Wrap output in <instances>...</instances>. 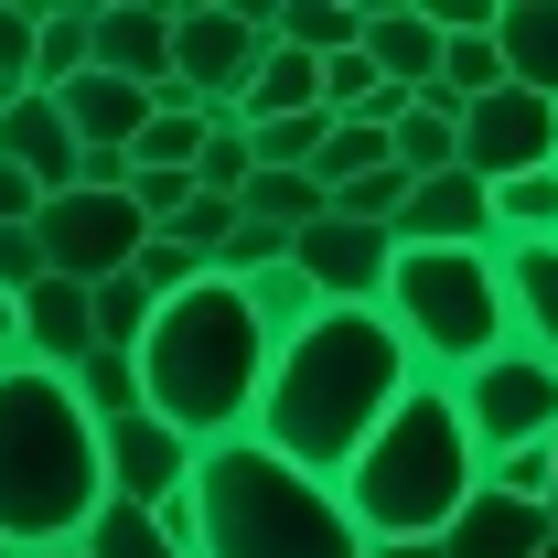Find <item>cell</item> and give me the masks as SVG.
<instances>
[{"label":"cell","mask_w":558,"mask_h":558,"mask_svg":"<svg viewBox=\"0 0 558 558\" xmlns=\"http://www.w3.org/2000/svg\"><path fill=\"white\" fill-rule=\"evenodd\" d=\"M548 462H558V440H548ZM548 526H558V484H548Z\"/></svg>","instance_id":"cell-42"},{"label":"cell","mask_w":558,"mask_h":558,"mask_svg":"<svg viewBox=\"0 0 558 558\" xmlns=\"http://www.w3.org/2000/svg\"><path fill=\"white\" fill-rule=\"evenodd\" d=\"M33 558H86V548H33Z\"/></svg>","instance_id":"cell-43"},{"label":"cell","mask_w":558,"mask_h":558,"mask_svg":"<svg viewBox=\"0 0 558 558\" xmlns=\"http://www.w3.org/2000/svg\"><path fill=\"white\" fill-rule=\"evenodd\" d=\"M537 558H558V537H548V548H537Z\"/></svg>","instance_id":"cell-44"},{"label":"cell","mask_w":558,"mask_h":558,"mask_svg":"<svg viewBox=\"0 0 558 558\" xmlns=\"http://www.w3.org/2000/svg\"><path fill=\"white\" fill-rule=\"evenodd\" d=\"M247 172H258V150H247V119H205L194 194H205V205H236V194H247Z\"/></svg>","instance_id":"cell-30"},{"label":"cell","mask_w":558,"mask_h":558,"mask_svg":"<svg viewBox=\"0 0 558 558\" xmlns=\"http://www.w3.org/2000/svg\"><path fill=\"white\" fill-rule=\"evenodd\" d=\"M312 108H323V65L290 54V44H269V65L247 75V108L236 119H312Z\"/></svg>","instance_id":"cell-26"},{"label":"cell","mask_w":558,"mask_h":558,"mask_svg":"<svg viewBox=\"0 0 558 558\" xmlns=\"http://www.w3.org/2000/svg\"><path fill=\"white\" fill-rule=\"evenodd\" d=\"M65 387H75V409L97 418V429H108V418H130V409H140V365H130V354H108V344L86 354V365H75Z\"/></svg>","instance_id":"cell-33"},{"label":"cell","mask_w":558,"mask_h":558,"mask_svg":"<svg viewBox=\"0 0 558 558\" xmlns=\"http://www.w3.org/2000/svg\"><path fill=\"white\" fill-rule=\"evenodd\" d=\"M33 215H44V194H33V183L0 161V226H33Z\"/></svg>","instance_id":"cell-39"},{"label":"cell","mask_w":558,"mask_h":558,"mask_svg":"<svg viewBox=\"0 0 558 558\" xmlns=\"http://www.w3.org/2000/svg\"><path fill=\"white\" fill-rule=\"evenodd\" d=\"M0 558H11V548H0Z\"/></svg>","instance_id":"cell-45"},{"label":"cell","mask_w":558,"mask_h":558,"mask_svg":"<svg viewBox=\"0 0 558 558\" xmlns=\"http://www.w3.org/2000/svg\"><path fill=\"white\" fill-rule=\"evenodd\" d=\"M387 161H398L409 183L451 172V161H462V108H451V97H409V119L387 130Z\"/></svg>","instance_id":"cell-23"},{"label":"cell","mask_w":558,"mask_h":558,"mask_svg":"<svg viewBox=\"0 0 558 558\" xmlns=\"http://www.w3.org/2000/svg\"><path fill=\"white\" fill-rule=\"evenodd\" d=\"M0 161H11L44 205L86 183V150H75V130H65V108H54V97H11V108H0Z\"/></svg>","instance_id":"cell-15"},{"label":"cell","mask_w":558,"mask_h":558,"mask_svg":"<svg viewBox=\"0 0 558 558\" xmlns=\"http://www.w3.org/2000/svg\"><path fill=\"white\" fill-rule=\"evenodd\" d=\"M247 312H258V333H269V354H279L290 333H301V323H323V290H312V279L279 258V269H258V279H247Z\"/></svg>","instance_id":"cell-29"},{"label":"cell","mask_w":558,"mask_h":558,"mask_svg":"<svg viewBox=\"0 0 558 558\" xmlns=\"http://www.w3.org/2000/svg\"><path fill=\"white\" fill-rule=\"evenodd\" d=\"M398 247H494V183H473L462 161L429 172V183H409V205H398Z\"/></svg>","instance_id":"cell-14"},{"label":"cell","mask_w":558,"mask_h":558,"mask_svg":"<svg viewBox=\"0 0 558 558\" xmlns=\"http://www.w3.org/2000/svg\"><path fill=\"white\" fill-rule=\"evenodd\" d=\"M194 150H205V108L194 97H161L150 130L130 140V172H194Z\"/></svg>","instance_id":"cell-28"},{"label":"cell","mask_w":558,"mask_h":558,"mask_svg":"<svg viewBox=\"0 0 558 558\" xmlns=\"http://www.w3.org/2000/svg\"><path fill=\"white\" fill-rule=\"evenodd\" d=\"M387 333L409 344V365L429 387L473 376L484 354L515 344V312H505V258L494 247H398L387 269Z\"/></svg>","instance_id":"cell-6"},{"label":"cell","mask_w":558,"mask_h":558,"mask_svg":"<svg viewBox=\"0 0 558 558\" xmlns=\"http://www.w3.org/2000/svg\"><path fill=\"white\" fill-rule=\"evenodd\" d=\"M97 473H108V505H161V494L194 484V440L161 429L150 409H130V418L97 429Z\"/></svg>","instance_id":"cell-12"},{"label":"cell","mask_w":558,"mask_h":558,"mask_svg":"<svg viewBox=\"0 0 558 558\" xmlns=\"http://www.w3.org/2000/svg\"><path fill=\"white\" fill-rule=\"evenodd\" d=\"M194 505H205L194 558H365L344 494L301 462H279V451H258L247 429L194 451Z\"/></svg>","instance_id":"cell-5"},{"label":"cell","mask_w":558,"mask_h":558,"mask_svg":"<svg viewBox=\"0 0 558 558\" xmlns=\"http://www.w3.org/2000/svg\"><path fill=\"white\" fill-rule=\"evenodd\" d=\"M269 22H279V44L312 54V65H333V54L365 44V0H269Z\"/></svg>","instance_id":"cell-24"},{"label":"cell","mask_w":558,"mask_h":558,"mask_svg":"<svg viewBox=\"0 0 558 558\" xmlns=\"http://www.w3.org/2000/svg\"><path fill=\"white\" fill-rule=\"evenodd\" d=\"M451 409H462V429H473V451H526V440H558V365L526 344L484 354L473 376H451Z\"/></svg>","instance_id":"cell-8"},{"label":"cell","mask_w":558,"mask_h":558,"mask_svg":"<svg viewBox=\"0 0 558 558\" xmlns=\"http://www.w3.org/2000/svg\"><path fill=\"white\" fill-rule=\"evenodd\" d=\"M290 269L323 290V312H376V301H387V269H398V236H387V226L323 215V226L290 236Z\"/></svg>","instance_id":"cell-11"},{"label":"cell","mask_w":558,"mask_h":558,"mask_svg":"<svg viewBox=\"0 0 558 558\" xmlns=\"http://www.w3.org/2000/svg\"><path fill=\"white\" fill-rule=\"evenodd\" d=\"M236 215L247 226H279V236H301V226H323V183L312 172H247V194H236Z\"/></svg>","instance_id":"cell-27"},{"label":"cell","mask_w":558,"mask_h":558,"mask_svg":"<svg viewBox=\"0 0 558 558\" xmlns=\"http://www.w3.org/2000/svg\"><path fill=\"white\" fill-rule=\"evenodd\" d=\"M558 526L548 505H515V494H473L451 526H440V558H537Z\"/></svg>","instance_id":"cell-19"},{"label":"cell","mask_w":558,"mask_h":558,"mask_svg":"<svg viewBox=\"0 0 558 558\" xmlns=\"http://www.w3.org/2000/svg\"><path fill=\"white\" fill-rule=\"evenodd\" d=\"M365 558H440V548H365Z\"/></svg>","instance_id":"cell-41"},{"label":"cell","mask_w":558,"mask_h":558,"mask_svg":"<svg viewBox=\"0 0 558 558\" xmlns=\"http://www.w3.org/2000/svg\"><path fill=\"white\" fill-rule=\"evenodd\" d=\"M75 548H86V558H183L172 537H161V515H150V505H97Z\"/></svg>","instance_id":"cell-31"},{"label":"cell","mask_w":558,"mask_h":558,"mask_svg":"<svg viewBox=\"0 0 558 558\" xmlns=\"http://www.w3.org/2000/svg\"><path fill=\"white\" fill-rule=\"evenodd\" d=\"M0 365H22V301H0Z\"/></svg>","instance_id":"cell-40"},{"label":"cell","mask_w":558,"mask_h":558,"mask_svg":"<svg viewBox=\"0 0 558 558\" xmlns=\"http://www.w3.org/2000/svg\"><path fill=\"white\" fill-rule=\"evenodd\" d=\"M269 44H279L269 0H172V86L205 119L247 108V75L269 65Z\"/></svg>","instance_id":"cell-7"},{"label":"cell","mask_w":558,"mask_h":558,"mask_svg":"<svg viewBox=\"0 0 558 558\" xmlns=\"http://www.w3.org/2000/svg\"><path fill=\"white\" fill-rule=\"evenodd\" d=\"M150 515H161V537H172V548L194 558V537H205V505H194V484H183V494H161Z\"/></svg>","instance_id":"cell-38"},{"label":"cell","mask_w":558,"mask_h":558,"mask_svg":"<svg viewBox=\"0 0 558 558\" xmlns=\"http://www.w3.org/2000/svg\"><path fill=\"white\" fill-rule=\"evenodd\" d=\"M333 494H344L365 548H440V526L484 494V451H473V429L451 409V387L418 376L409 398L365 429V451L333 473Z\"/></svg>","instance_id":"cell-3"},{"label":"cell","mask_w":558,"mask_h":558,"mask_svg":"<svg viewBox=\"0 0 558 558\" xmlns=\"http://www.w3.org/2000/svg\"><path fill=\"white\" fill-rule=\"evenodd\" d=\"M494 247H558V161L494 183Z\"/></svg>","instance_id":"cell-25"},{"label":"cell","mask_w":558,"mask_h":558,"mask_svg":"<svg viewBox=\"0 0 558 558\" xmlns=\"http://www.w3.org/2000/svg\"><path fill=\"white\" fill-rule=\"evenodd\" d=\"M440 44H451V33H440L429 0H365V44H354V54L387 75V86L429 97V86H440Z\"/></svg>","instance_id":"cell-16"},{"label":"cell","mask_w":558,"mask_h":558,"mask_svg":"<svg viewBox=\"0 0 558 558\" xmlns=\"http://www.w3.org/2000/svg\"><path fill=\"white\" fill-rule=\"evenodd\" d=\"M409 387H418V365H409V344L387 333V312H323V323H301V333L269 354V387H258L247 440L333 484L354 451H365V429L398 409Z\"/></svg>","instance_id":"cell-1"},{"label":"cell","mask_w":558,"mask_h":558,"mask_svg":"<svg viewBox=\"0 0 558 558\" xmlns=\"http://www.w3.org/2000/svg\"><path fill=\"white\" fill-rule=\"evenodd\" d=\"M548 484H558L548 440H526V451H494V462H484V494H515V505H548Z\"/></svg>","instance_id":"cell-35"},{"label":"cell","mask_w":558,"mask_h":558,"mask_svg":"<svg viewBox=\"0 0 558 558\" xmlns=\"http://www.w3.org/2000/svg\"><path fill=\"white\" fill-rule=\"evenodd\" d=\"M150 312H161V301H150V290H140L130 269L86 290V323H97V344H108V354H140V333H150Z\"/></svg>","instance_id":"cell-32"},{"label":"cell","mask_w":558,"mask_h":558,"mask_svg":"<svg viewBox=\"0 0 558 558\" xmlns=\"http://www.w3.org/2000/svg\"><path fill=\"white\" fill-rule=\"evenodd\" d=\"M558 161V108L526 86H494L462 108V172L473 183H515V172H548Z\"/></svg>","instance_id":"cell-10"},{"label":"cell","mask_w":558,"mask_h":558,"mask_svg":"<svg viewBox=\"0 0 558 558\" xmlns=\"http://www.w3.org/2000/svg\"><path fill=\"white\" fill-rule=\"evenodd\" d=\"M54 108H65L75 150H119V161H130V140L150 130V108H161V97H150V86H130V75H97V65H86Z\"/></svg>","instance_id":"cell-17"},{"label":"cell","mask_w":558,"mask_h":558,"mask_svg":"<svg viewBox=\"0 0 558 558\" xmlns=\"http://www.w3.org/2000/svg\"><path fill=\"white\" fill-rule=\"evenodd\" d=\"M86 354H97L86 290H75V279H33V290H22V365H44V376H75Z\"/></svg>","instance_id":"cell-18"},{"label":"cell","mask_w":558,"mask_h":558,"mask_svg":"<svg viewBox=\"0 0 558 558\" xmlns=\"http://www.w3.org/2000/svg\"><path fill=\"white\" fill-rule=\"evenodd\" d=\"M86 22H97V0H44L33 11V97H65L86 75Z\"/></svg>","instance_id":"cell-22"},{"label":"cell","mask_w":558,"mask_h":558,"mask_svg":"<svg viewBox=\"0 0 558 558\" xmlns=\"http://www.w3.org/2000/svg\"><path fill=\"white\" fill-rule=\"evenodd\" d=\"M130 279L150 290V301H183L194 279H205V258L183 247V236H140V258H130Z\"/></svg>","instance_id":"cell-34"},{"label":"cell","mask_w":558,"mask_h":558,"mask_svg":"<svg viewBox=\"0 0 558 558\" xmlns=\"http://www.w3.org/2000/svg\"><path fill=\"white\" fill-rule=\"evenodd\" d=\"M494 54L526 97L558 108V0H494Z\"/></svg>","instance_id":"cell-20"},{"label":"cell","mask_w":558,"mask_h":558,"mask_svg":"<svg viewBox=\"0 0 558 558\" xmlns=\"http://www.w3.org/2000/svg\"><path fill=\"white\" fill-rule=\"evenodd\" d=\"M97 505H108V473H97V418L75 409V387L44 365H0V548H75Z\"/></svg>","instance_id":"cell-4"},{"label":"cell","mask_w":558,"mask_h":558,"mask_svg":"<svg viewBox=\"0 0 558 558\" xmlns=\"http://www.w3.org/2000/svg\"><path fill=\"white\" fill-rule=\"evenodd\" d=\"M130 365H140V409L161 418V429H183L194 451H215V440H236L258 418L269 333H258V312H247L236 279H194L183 301L150 312V333H140Z\"/></svg>","instance_id":"cell-2"},{"label":"cell","mask_w":558,"mask_h":558,"mask_svg":"<svg viewBox=\"0 0 558 558\" xmlns=\"http://www.w3.org/2000/svg\"><path fill=\"white\" fill-rule=\"evenodd\" d=\"M11 97H33V11L22 0H0V108Z\"/></svg>","instance_id":"cell-36"},{"label":"cell","mask_w":558,"mask_h":558,"mask_svg":"<svg viewBox=\"0 0 558 558\" xmlns=\"http://www.w3.org/2000/svg\"><path fill=\"white\" fill-rule=\"evenodd\" d=\"M140 205L130 194H54V205L33 215V247H44V279H75V290H97V279H119L140 258Z\"/></svg>","instance_id":"cell-9"},{"label":"cell","mask_w":558,"mask_h":558,"mask_svg":"<svg viewBox=\"0 0 558 558\" xmlns=\"http://www.w3.org/2000/svg\"><path fill=\"white\" fill-rule=\"evenodd\" d=\"M86 65L130 75V86H150V97H183V86H172V0H97Z\"/></svg>","instance_id":"cell-13"},{"label":"cell","mask_w":558,"mask_h":558,"mask_svg":"<svg viewBox=\"0 0 558 558\" xmlns=\"http://www.w3.org/2000/svg\"><path fill=\"white\" fill-rule=\"evenodd\" d=\"M44 279V247H33V226H0V301H22Z\"/></svg>","instance_id":"cell-37"},{"label":"cell","mask_w":558,"mask_h":558,"mask_svg":"<svg viewBox=\"0 0 558 558\" xmlns=\"http://www.w3.org/2000/svg\"><path fill=\"white\" fill-rule=\"evenodd\" d=\"M505 258V312H515V344L558 365V247H494Z\"/></svg>","instance_id":"cell-21"}]
</instances>
